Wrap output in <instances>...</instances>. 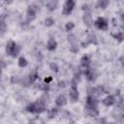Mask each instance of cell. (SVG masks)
<instances>
[{
  "label": "cell",
  "mask_w": 124,
  "mask_h": 124,
  "mask_svg": "<svg viewBox=\"0 0 124 124\" xmlns=\"http://www.w3.org/2000/svg\"><path fill=\"white\" fill-rule=\"evenodd\" d=\"M25 110L27 112L33 113V114H40L45 111H46V105L41 102L39 99L36 102L30 103L25 107Z\"/></svg>",
  "instance_id": "6da1fadb"
},
{
  "label": "cell",
  "mask_w": 124,
  "mask_h": 124,
  "mask_svg": "<svg viewBox=\"0 0 124 124\" xmlns=\"http://www.w3.org/2000/svg\"><path fill=\"white\" fill-rule=\"evenodd\" d=\"M5 51H6L7 55L16 58V57L19 54V52H20V46H19L15 41L10 40V41H8L7 44H6Z\"/></svg>",
  "instance_id": "7a4b0ae2"
},
{
  "label": "cell",
  "mask_w": 124,
  "mask_h": 124,
  "mask_svg": "<svg viewBox=\"0 0 124 124\" xmlns=\"http://www.w3.org/2000/svg\"><path fill=\"white\" fill-rule=\"evenodd\" d=\"M37 11H38V6L35 5V4H31L27 7V10H26V20H27V22H31L36 18Z\"/></svg>",
  "instance_id": "3957f363"
},
{
  "label": "cell",
  "mask_w": 124,
  "mask_h": 124,
  "mask_svg": "<svg viewBox=\"0 0 124 124\" xmlns=\"http://www.w3.org/2000/svg\"><path fill=\"white\" fill-rule=\"evenodd\" d=\"M93 25H94L97 29H99V30L107 31L108 28V21L105 17H103V16H98V17L94 20Z\"/></svg>",
  "instance_id": "277c9868"
},
{
  "label": "cell",
  "mask_w": 124,
  "mask_h": 124,
  "mask_svg": "<svg viewBox=\"0 0 124 124\" xmlns=\"http://www.w3.org/2000/svg\"><path fill=\"white\" fill-rule=\"evenodd\" d=\"M76 7V2L74 0H66L62 6V14L64 16H70Z\"/></svg>",
  "instance_id": "5b68a950"
},
{
  "label": "cell",
  "mask_w": 124,
  "mask_h": 124,
  "mask_svg": "<svg viewBox=\"0 0 124 124\" xmlns=\"http://www.w3.org/2000/svg\"><path fill=\"white\" fill-rule=\"evenodd\" d=\"M98 106H99V101H98V99L95 98V97H93V96L87 95V97H86V101H85L84 108L96 109V108H98Z\"/></svg>",
  "instance_id": "8992f818"
},
{
  "label": "cell",
  "mask_w": 124,
  "mask_h": 124,
  "mask_svg": "<svg viewBox=\"0 0 124 124\" xmlns=\"http://www.w3.org/2000/svg\"><path fill=\"white\" fill-rule=\"evenodd\" d=\"M79 99V93L77 86H71L69 90V100L71 103H77Z\"/></svg>",
  "instance_id": "52a82bcc"
},
{
  "label": "cell",
  "mask_w": 124,
  "mask_h": 124,
  "mask_svg": "<svg viewBox=\"0 0 124 124\" xmlns=\"http://www.w3.org/2000/svg\"><path fill=\"white\" fill-rule=\"evenodd\" d=\"M83 75L85 77V78L89 81V82H94L97 78V73L95 70H93L92 68H87L84 72H83Z\"/></svg>",
  "instance_id": "ba28073f"
},
{
  "label": "cell",
  "mask_w": 124,
  "mask_h": 124,
  "mask_svg": "<svg viewBox=\"0 0 124 124\" xmlns=\"http://www.w3.org/2000/svg\"><path fill=\"white\" fill-rule=\"evenodd\" d=\"M115 102H116L115 96L109 95V94H108L105 98L102 99V104H103L105 107H111V106L115 105Z\"/></svg>",
  "instance_id": "9c48e42d"
},
{
  "label": "cell",
  "mask_w": 124,
  "mask_h": 124,
  "mask_svg": "<svg viewBox=\"0 0 124 124\" xmlns=\"http://www.w3.org/2000/svg\"><path fill=\"white\" fill-rule=\"evenodd\" d=\"M82 21H83L84 25L87 26V27H91L93 25L94 20L92 18L91 12H86V13L83 14V16H82Z\"/></svg>",
  "instance_id": "30bf717a"
},
{
  "label": "cell",
  "mask_w": 124,
  "mask_h": 124,
  "mask_svg": "<svg viewBox=\"0 0 124 124\" xmlns=\"http://www.w3.org/2000/svg\"><path fill=\"white\" fill-rule=\"evenodd\" d=\"M68 103V99L64 94H60L55 98V105L57 108H62L66 106Z\"/></svg>",
  "instance_id": "8fae6325"
},
{
  "label": "cell",
  "mask_w": 124,
  "mask_h": 124,
  "mask_svg": "<svg viewBox=\"0 0 124 124\" xmlns=\"http://www.w3.org/2000/svg\"><path fill=\"white\" fill-rule=\"evenodd\" d=\"M57 46H58L57 41H56L54 38H49V39L47 40V42H46V49H47L48 51H53V50H55V49L57 48Z\"/></svg>",
  "instance_id": "7c38bea8"
},
{
  "label": "cell",
  "mask_w": 124,
  "mask_h": 124,
  "mask_svg": "<svg viewBox=\"0 0 124 124\" xmlns=\"http://www.w3.org/2000/svg\"><path fill=\"white\" fill-rule=\"evenodd\" d=\"M46 112H47V118H48V119H53V118H55V117L58 115V113H59V108H58L57 107H53V108L47 109Z\"/></svg>",
  "instance_id": "4fadbf2b"
},
{
  "label": "cell",
  "mask_w": 124,
  "mask_h": 124,
  "mask_svg": "<svg viewBox=\"0 0 124 124\" xmlns=\"http://www.w3.org/2000/svg\"><path fill=\"white\" fill-rule=\"evenodd\" d=\"M45 5H46V7L47 8L48 11L52 12V11H54V10H56V9L58 8V1L48 0V1H46V2L45 3Z\"/></svg>",
  "instance_id": "5bb4252c"
},
{
  "label": "cell",
  "mask_w": 124,
  "mask_h": 124,
  "mask_svg": "<svg viewBox=\"0 0 124 124\" xmlns=\"http://www.w3.org/2000/svg\"><path fill=\"white\" fill-rule=\"evenodd\" d=\"M84 42H85L87 45H97V43H98V42H97V37H96V35H95L94 33L88 34Z\"/></svg>",
  "instance_id": "9a60e30c"
},
{
  "label": "cell",
  "mask_w": 124,
  "mask_h": 124,
  "mask_svg": "<svg viewBox=\"0 0 124 124\" xmlns=\"http://www.w3.org/2000/svg\"><path fill=\"white\" fill-rule=\"evenodd\" d=\"M28 76V79H29V83H30V85L31 84H33V83H35V81L39 78V74H38V71L37 70H33L29 75H27Z\"/></svg>",
  "instance_id": "2e32d148"
},
{
  "label": "cell",
  "mask_w": 124,
  "mask_h": 124,
  "mask_svg": "<svg viewBox=\"0 0 124 124\" xmlns=\"http://www.w3.org/2000/svg\"><path fill=\"white\" fill-rule=\"evenodd\" d=\"M111 37L116 40L118 43H122L123 40H124V34H123V31H117L115 33H111Z\"/></svg>",
  "instance_id": "e0dca14e"
},
{
  "label": "cell",
  "mask_w": 124,
  "mask_h": 124,
  "mask_svg": "<svg viewBox=\"0 0 124 124\" xmlns=\"http://www.w3.org/2000/svg\"><path fill=\"white\" fill-rule=\"evenodd\" d=\"M84 113L88 115L89 117H96L99 116V109H90V108H84Z\"/></svg>",
  "instance_id": "ac0fdd59"
},
{
  "label": "cell",
  "mask_w": 124,
  "mask_h": 124,
  "mask_svg": "<svg viewBox=\"0 0 124 124\" xmlns=\"http://www.w3.org/2000/svg\"><path fill=\"white\" fill-rule=\"evenodd\" d=\"M109 5V1L108 0H98L96 2V7L102 10H105L106 8H108V6Z\"/></svg>",
  "instance_id": "d6986e66"
},
{
  "label": "cell",
  "mask_w": 124,
  "mask_h": 124,
  "mask_svg": "<svg viewBox=\"0 0 124 124\" xmlns=\"http://www.w3.org/2000/svg\"><path fill=\"white\" fill-rule=\"evenodd\" d=\"M36 88L40 91H43V92H47L49 90V84H46L45 83L44 81L42 82H39L37 85H36Z\"/></svg>",
  "instance_id": "ffe728a7"
},
{
  "label": "cell",
  "mask_w": 124,
  "mask_h": 124,
  "mask_svg": "<svg viewBox=\"0 0 124 124\" xmlns=\"http://www.w3.org/2000/svg\"><path fill=\"white\" fill-rule=\"evenodd\" d=\"M17 64L20 68H25L28 65V60L24 57V56H19L18 60H17Z\"/></svg>",
  "instance_id": "44dd1931"
},
{
  "label": "cell",
  "mask_w": 124,
  "mask_h": 124,
  "mask_svg": "<svg viewBox=\"0 0 124 124\" xmlns=\"http://www.w3.org/2000/svg\"><path fill=\"white\" fill-rule=\"evenodd\" d=\"M54 23H55V19H54L53 17H51V16H47V17H46L45 20H44V24H45L46 27H50V26L54 25Z\"/></svg>",
  "instance_id": "7402d4cb"
},
{
  "label": "cell",
  "mask_w": 124,
  "mask_h": 124,
  "mask_svg": "<svg viewBox=\"0 0 124 124\" xmlns=\"http://www.w3.org/2000/svg\"><path fill=\"white\" fill-rule=\"evenodd\" d=\"M64 28H65V31H66V32L71 33V32L74 30V28H75V23H74V21H68V22H66Z\"/></svg>",
  "instance_id": "603a6c76"
},
{
  "label": "cell",
  "mask_w": 124,
  "mask_h": 124,
  "mask_svg": "<svg viewBox=\"0 0 124 124\" xmlns=\"http://www.w3.org/2000/svg\"><path fill=\"white\" fill-rule=\"evenodd\" d=\"M67 40H68V42H69L71 45L77 44V37H76V35H74V34H72V33H70V34L67 36Z\"/></svg>",
  "instance_id": "cb8c5ba5"
},
{
  "label": "cell",
  "mask_w": 124,
  "mask_h": 124,
  "mask_svg": "<svg viewBox=\"0 0 124 124\" xmlns=\"http://www.w3.org/2000/svg\"><path fill=\"white\" fill-rule=\"evenodd\" d=\"M49 69H50L52 72H54V73H58V71H59V66H58V64H57L56 62H50V63H49Z\"/></svg>",
  "instance_id": "d4e9b609"
},
{
  "label": "cell",
  "mask_w": 124,
  "mask_h": 124,
  "mask_svg": "<svg viewBox=\"0 0 124 124\" xmlns=\"http://www.w3.org/2000/svg\"><path fill=\"white\" fill-rule=\"evenodd\" d=\"M70 51L73 52V53H77L78 51V46L77 44H74V45H71L70 46Z\"/></svg>",
  "instance_id": "484cf974"
},
{
  "label": "cell",
  "mask_w": 124,
  "mask_h": 124,
  "mask_svg": "<svg viewBox=\"0 0 124 124\" xmlns=\"http://www.w3.org/2000/svg\"><path fill=\"white\" fill-rule=\"evenodd\" d=\"M19 77H17V76H14V77H12L11 78V81H12V83H18L19 82Z\"/></svg>",
  "instance_id": "4316f807"
},
{
  "label": "cell",
  "mask_w": 124,
  "mask_h": 124,
  "mask_svg": "<svg viewBox=\"0 0 124 124\" xmlns=\"http://www.w3.org/2000/svg\"><path fill=\"white\" fill-rule=\"evenodd\" d=\"M52 80H53V78H52L51 76H48V77H46V78H44V82L46 83V84H49Z\"/></svg>",
  "instance_id": "83f0119b"
},
{
  "label": "cell",
  "mask_w": 124,
  "mask_h": 124,
  "mask_svg": "<svg viewBox=\"0 0 124 124\" xmlns=\"http://www.w3.org/2000/svg\"><path fill=\"white\" fill-rule=\"evenodd\" d=\"M81 9L84 11V13H86V12H91V11H90V8H89V5H88V4H83V5L81 6Z\"/></svg>",
  "instance_id": "f1b7e54d"
},
{
  "label": "cell",
  "mask_w": 124,
  "mask_h": 124,
  "mask_svg": "<svg viewBox=\"0 0 124 124\" xmlns=\"http://www.w3.org/2000/svg\"><path fill=\"white\" fill-rule=\"evenodd\" d=\"M108 121H107V119L105 118V117H101V118H99L98 120H97V123L98 124H106Z\"/></svg>",
  "instance_id": "f546056e"
},
{
  "label": "cell",
  "mask_w": 124,
  "mask_h": 124,
  "mask_svg": "<svg viewBox=\"0 0 124 124\" xmlns=\"http://www.w3.org/2000/svg\"><path fill=\"white\" fill-rule=\"evenodd\" d=\"M5 67H6V62L2 58H0V71H2Z\"/></svg>",
  "instance_id": "4dcf8cb0"
},
{
  "label": "cell",
  "mask_w": 124,
  "mask_h": 124,
  "mask_svg": "<svg viewBox=\"0 0 124 124\" xmlns=\"http://www.w3.org/2000/svg\"><path fill=\"white\" fill-rule=\"evenodd\" d=\"M58 84H59V87H65V81H60Z\"/></svg>",
  "instance_id": "1f68e13d"
},
{
  "label": "cell",
  "mask_w": 124,
  "mask_h": 124,
  "mask_svg": "<svg viewBox=\"0 0 124 124\" xmlns=\"http://www.w3.org/2000/svg\"><path fill=\"white\" fill-rule=\"evenodd\" d=\"M106 124H117L116 122H107Z\"/></svg>",
  "instance_id": "d6a6232c"
}]
</instances>
